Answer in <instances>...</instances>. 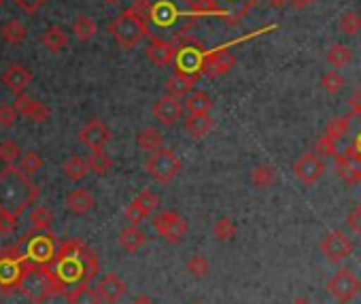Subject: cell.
I'll return each mask as SVG.
<instances>
[{"label": "cell", "mask_w": 361, "mask_h": 304, "mask_svg": "<svg viewBox=\"0 0 361 304\" xmlns=\"http://www.w3.org/2000/svg\"><path fill=\"white\" fill-rule=\"evenodd\" d=\"M62 173H64V177L71 179V181H83L92 171H90L87 160H83V158H79V156H73V158H68V160L64 162Z\"/></svg>", "instance_id": "obj_31"}, {"label": "cell", "mask_w": 361, "mask_h": 304, "mask_svg": "<svg viewBox=\"0 0 361 304\" xmlns=\"http://www.w3.org/2000/svg\"><path fill=\"white\" fill-rule=\"evenodd\" d=\"M16 247L24 262H37V264H54L60 249L51 230H37V228H30L16 243Z\"/></svg>", "instance_id": "obj_5"}, {"label": "cell", "mask_w": 361, "mask_h": 304, "mask_svg": "<svg viewBox=\"0 0 361 304\" xmlns=\"http://www.w3.org/2000/svg\"><path fill=\"white\" fill-rule=\"evenodd\" d=\"M200 77L196 75H185V73H176L166 81V94H172L176 98H183V96H190L192 94V87L196 85Z\"/></svg>", "instance_id": "obj_26"}, {"label": "cell", "mask_w": 361, "mask_h": 304, "mask_svg": "<svg viewBox=\"0 0 361 304\" xmlns=\"http://www.w3.org/2000/svg\"><path fill=\"white\" fill-rule=\"evenodd\" d=\"M204 56H207V49L202 47V43L198 39H194V37L178 39L176 41V58H174L176 73L202 77L200 68H202Z\"/></svg>", "instance_id": "obj_9"}, {"label": "cell", "mask_w": 361, "mask_h": 304, "mask_svg": "<svg viewBox=\"0 0 361 304\" xmlns=\"http://www.w3.org/2000/svg\"><path fill=\"white\" fill-rule=\"evenodd\" d=\"M183 126H185V132L192 138L200 140V138H204L207 134H211L217 128V121L211 115H188Z\"/></svg>", "instance_id": "obj_25"}, {"label": "cell", "mask_w": 361, "mask_h": 304, "mask_svg": "<svg viewBox=\"0 0 361 304\" xmlns=\"http://www.w3.org/2000/svg\"><path fill=\"white\" fill-rule=\"evenodd\" d=\"M194 304H202V302H194Z\"/></svg>", "instance_id": "obj_59"}, {"label": "cell", "mask_w": 361, "mask_h": 304, "mask_svg": "<svg viewBox=\"0 0 361 304\" xmlns=\"http://www.w3.org/2000/svg\"><path fill=\"white\" fill-rule=\"evenodd\" d=\"M314 154L321 156V158H327V156H336V140L329 136V134H323L317 142H314Z\"/></svg>", "instance_id": "obj_46"}, {"label": "cell", "mask_w": 361, "mask_h": 304, "mask_svg": "<svg viewBox=\"0 0 361 304\" xmlns=\"http://www.w3.org/2000/svg\"><path fill=\"white\" fill-rule=\"evenodd\" d=\"M234 66H236V58L230 51H226V49H213V51H207L200 73H202V77L217 79V77L228 75Z\"/></svg>", "instance_id": "obj_14"}, {"label": "cell", "mask_w": 361, "mask_h": 304, "mask_svg": "<svg viewBox=\"0 0 361 304\" xmlns=\"http://www.w3.org/2000/svg\"><path fill=\"white\" fill-rule=\"evenodd\" d=\"M321 87H323L325 94L334 96V94H338L344 87V77L338 71H329V73H325L321 77Z\"/></svg>", "instance_id": "obj_43"}, {"label": "cell", "mask_w": 361, "mask_h": 304, "mask_svg": "<svg viewBox=\"0 0 361 304\" xmlns=\"http://www.w3.org/2000/svg\"><path fill=\"white\" fill-rule=\"evenodd\" d=\"M87 164H90V171L96 173V175H106L111 169H113V158L106 154L104 149H98V151H92L90 158H87Z\"/></svg>", "instance_id": "obj_35"}, {"label": "cell", "mask_w": 361, "mask_h": 304, "mask_svg": "<svg viewBox=\"0 0 361 304\" xmlns=\"http://www.w3.org/2000/svg\"><path fill=\"white\" fill-rule=\"evenodd\" d=\"M327 291L334 296L338 304H348L355 300V296L361 291V279L346 266L334 272V276L327 281Z\"/></svg>", "instance_id": "obj_11"}, {"label": "cell", "mask_w": 361, "mask_h": 304, "mask_svg": "<svg viewBox=\"0 0 361 304\" xmlns=\"http://www.w3.org/2000/svg\"><path fill=\"white\" fill-rule=\"evenodd\" d=\"M213 236H215V241H219V243L232 241V238L236 236V224H234V219H232V217H221V219H217L215 226H213Z\"/></svg>", "instance_id": "obj_40"}, {"label": "cell", "mask_w": 361, "mask_h": 304, "mask_svg": "<svg viewBox=\"0 0 361 304\" xmlns=\"http://www.w3.org/2000/svg\"><path fill=\"white\" fill-rule=\"evenodd\" d=\"M321 251L327 257V262H342L353 253V238L342 230H331L321 238Z\"/></svg>", "instance_id": "obj_13"}, {"label": "cell", "mask_w": 361, "mask_h": 304, "mask_svg": "<svg viewBox=\"0 0 361 304\" xmlns=\"http://www.w3.org/2000/svg\"><path fill=\"white\" fill-rule=\"evenodd\" d=\"M13 3H16V7H18V9H22L24 13L35 16L37 11H41V9L45 7L47 0H13Z\"/></svg>", "instance_id": "obj_48"}, {"label": "cell", "mask_w": 361, "mask_h": 304, "mask_svg": "<svg viewBox=\"0 0 361 304\" xmlns=\"http://www.w3.org/2000/svg\"><path fill=\"white\" fill-rule=\"evenodd\" d=\"M64 205H66V209H68L73 215H87L90 211H94L96 198H94L87 190L77 188V190H73V192L66 194Z\"/></svg>", "instance_id": "obj_22"}, {"label": "cell", "mask_w": 361, "mask_h": 304, "mask_svg": "<svg viewBox=\"0 0 361 304\" xmlns=\"http://www.w3.org/2000/svg\"><path fill=\"white\" fill-rule=\"evenodd\" d=\"M291 304H312L308 298H295V300H291Z\"/></svg>", "instance_id": "obj_55"}, {"label": "cell", "mask_w": 361, "mask_h": 304, "mask_svg": "<svg viewBox=\"0 0 361 304\" xmlns=\"http://www.w3.org/2000/svg\"><path fill=\"white\" fill-rule=\"evenodd\" d=\"M336 173L346 186H357L361 183V164L353 162L346 154H336L334 156Z\"/></svg>", "instance_id": "obj_24"}, {"label": "cell", "mask_w": 361, "mask_h": 304, "mask_svg": "<svg viewBox=\"0 0 361 304\" xmlns=\"http://www.w3.org/2000/svg\"><path fill=\"white\" fill-rule=\"evenodd\" d=\"M22 147L16 142V140H11V138H5L3 142H0V162H3L5 166H13V164H18L20 162V158H22Z\"/></svg>", "instance_id": "obj_37"}, {"label": "cell", "mask_w": 361, "mask_h": 304, "mask_svg": "<svg viewBox=\"0 0 361 304\" xmlns=\"http://www.w3.org/2000/svg\"><path fill=\"white\" fill-rule=\"evenodd\" d=\"M348 107L353 117H361V85L353 92V96L348 98Z\"/></svg>", "instance_id": "obj_51"}, {"label": "cell", "mask_w": 361, "mask_h": 304, "mask_svg": "<svg viewBox=\"0 0 361 304\" xmlns=\"http://www.w3.org/2000/svg\"><path fill=\"white\" fill-rule=\"evenodd\" d=\"M18 169L22 173H26L28 177H32L43 169V160H41V156L37 154V151H24L20 162H18Z\"/></svg>", "instance_id": "obj_41"}, {"label": "cell", "mask_w": 361, "mask_h": 304, "mask_svg": "<svg viewBox=\"0 0 361 304\" xmlns=\"http://www.w3.org/2000/svg\"><path fill=\"white\" fill-rule=\"evenodd\" d=\"M147 60L155 66H168L176 58V41L159 39V37H149L147 45Z\"/></svg>", "instance_id": "obj_16"}, {"label": "cell", "mask_w": 361, "mask_h": 304, "mask_svg": "<svg viewBox=\"0 0 361 304\" xmlns=\"http://www.w3.org/2000/svg\"><path fill=\"white\" fill-rule=\"evenodd\" d=\"M183 107H185L188 115H209L213 111L215 102L207 92H192L190 96H185Z\"/></svg>", "instance_id": "obj_27"}, {"label": "cell", "mask_w": 361, "mask_h": 304, "mask_svg": "<svg viewBox=\"0 0 361 304\" xmlns=\"http://www.w3.org/2000/svg\"><path fill=\"white\" fill-rule=\"evenodd\" d=\"M117 241H119V247L121 249H126L128 253H136L140 247L147 245V234L138 226H130V228H126V230L119 232V238Z\"/></svg>", "instance_id": "obj_28"}, {"label": "cell", "mask_w": 361, "mask_h": 304, "mask_svg": "<svg viewBox=\"0 0 361 304\" xmlns=\"http://www.w3.org/2000/svg\"><path fill=\"white\" fill-rule=\"evenodd\" d=\"M98 32V24L87 18V16H79L75 22H73V35L81 41V43H90Z\"/></svg>", "instance_id": "obj_33"}, {"label": "cell", "mask_w": 361, "mask_h": 304, "mask_svg": "<svg viewBox=\"0 0 361 304\" xmlns=\"http://www.w3.org/2000/svg\"><path fill=\"white\" fill-rule=\"evenodd\" d=\"M39 200L37 183L18 169L5 166L0 171V217L18 226V217Z\"/></svg>", "instance_id": "obj_2"}, {"label": "cell", "mask_w": 361, "mask_h": 304, "mask_svg": "<svg viewBox=\"0 0 361 304\" xmlns=\"http://www.w3.org/2000/svg\"><path fill=\"white\" fill-rule=\"evenodd\" d=\"M64 296H66L68 304H102V298H100L98 289L92 287L87 281L71 285Z\"/></svg>", "instance_id": "obj_23"}, {"label": "cell", "mask_w": 361, "mask_h": 304, "mask_svg": "<svg viewBox=\"0 0 361 304\" xmlns=\"http://www.w3.org/2000/svg\"><path fill=\"white\" fill-rule=\"evenodd\" d=\"M20 291L30 304H43V302L51 300L54 296L66 293L68 287L56 274L54 264L26 262L22 283H20Z\"/></svg>", "instance_id": "obj_4"}, {"label": "cell", "mask_w": 361, "mask_h": 304, "mask_svg": "<svg viewBox=\"0 0 361 304\" xmlns=\"http://www.w3.org/2000/svg\"><path fill=\"white\" fill-rule=\"evenodd\" d=\"M287 3H289L291 7H295V9H304V7H308L310 3H314V0H287Z\"/></svg>", "instance_id": "obj_53"}, {"label": "cell", "mask_w": 361, "mask_h": 304, "mask_svg": "<svg viewBox=\"0 0 361 304\" xmlns=\"http://www.w3.org/2000/svg\"><path fill=\"white\" fill-rule=\"evenodd\" d=\"M20 113L16 104H0V128H11L18 121Z\"/></svg>", "instance_id": "obj_47"}, {"label": "cell", "mask_w": 361, "mask_h": 304, "mask_svg": "<svg viewBox=\"0 0 361 304\" xmlns=\"http://www.w3.org/2000/svg\"><path fill=\"white\" fill-rule=\"evenodd\" d=\"M41 43L51 51V54H60L66 45H68V35L62 26H49L43 35H41Z\"/></svg>", "instance_id": "obj_29"}, {"label": "cell", "mask_w": 361, "mask_h": 304, "mask_svg": "<svg viewBox=\"0 0 361 304\" xmlns=\"http://www.w3.org/2000/svg\"><path fill=\"white\" fill-rule=\"evenodd\" d=\"M26 35H28V30L20 20H9L0 26V37H3V41L9 45H20L26 39Z\"/></svg>", "instance_id": "obj_32"}, {"label": "cell", "mask_w": 361, "mask_h": 304, "mask_svg": "<svg viewBox=\"0 0 361 304\" xmlns=\"http://www.w3.org/2000/svg\"><path fill=\"white\" fill-rule=\"evenodd\" d=\"M24 266H26V262L22 260L16 245L0 249V291L3 293L20 291Z\"/></svg>", "instance_id": "obj_10"}, {"label": "cell", "mask_w": 361, "mask_h": 304, "mask_svg": "<svg viewBox=\"0 0 361 304\" xmlns=\"http://www.w3.org/2000/svg\"><path fill=\"white\" fill-rule=\"evenodd\" d=\"M109 35L117 41L119 47L134 49V47H138V43L142 39L149 37V28H147L145 20L140 18V13L134 7H130L109 24Z\"/></svg>", "instance_id": "obj_6"}, {"label": "cell", "mask_w": 361, "mask_h": 304, "mask_svg": "<svg viewBox=\"0 0 361 304\" xmlns=\"http://www.w3.org/2000/svg\"><path fill=\"white\" fill-rule=\"evenodd\" d=\"M340 30L344 32V35H348V37H355V35H359V30H361V16L359 13H355V11H348V13H344L342 18H340Z\"/></svg>", "instance_id": "obj_44"}, {"label": "cell", "mask_w": 361, "mask_h": 304, "mask_svg": "<svg viewBox=\"0 0 361 304\" xmlns=\"http://www.w3.org/2000/svg\"><path fill=\"white\" fill-rule=\"evenodd\" d=\"M149 28V37L178 41L202 18L196 0H136L132 5Z\"/></svg>", "instance_id": "obj_1"}, {"label": "cell", "mask_w": 361, "mask_h": 304, "mask_svg": "<svg viewBox=\"0 0 361 304\" xmlns=\"http://www.w3.org/2000/svg\"><path fill=\"white\" fill-rule=\"evenodd\" d=\"M132 202L136 205V209H138L145 217H149V215H153V213H155V209L159 207V196H157V194H153L151 190H142V192H140Z\"/></svg>", "instance_id": "obj_38"}, {"label": "cell", "mask_w": 361, "mask_h": 304, "mask_svg": "<svg viewBox=\"0 0 361 304\" xmlns=\"http://www.w3.org/2000/svg\"><path fill=\"white\" fill-rule=\"evenodd\" d=\"M350 121H353V113L342 115V117H336V119H331V121L327 123L325 134H329L334 140H340L342 136H346V134H348V130H350Z\"/></svg>", "instance_id": "obj_42"}, {"label": "cell", "mask_w": 361, "mask_h": 304, "mask_svg": "<svg viewBox=\"0 0 361 304\" xmlns=\"http://www.w3.org/2000/svg\"><path fill=\"white\" fill-rule=\"evenodd\" d=\"M96 289H98L102 302H106V304H117V302H121V298L128 293V283H126L117 272H106V274L98 281Z\"/></svg>", "instance_id": "obj_19"}, {"label": "cell", "mask_w": 361, "mask_h": 304, "mask_svg": "<svg viewBox=\"0 0 361 304\" xmlns=\"http://www.w3.org/2000/svg\"><path fill=\"white\" fill-rule=\"evenodd\" d=\"M185 107L183 102H180V98L172 96V94H166L161 96L155 104H153V115L155 119L161 123V126H172L174 121L180 119V115H183Z\"/></svg>", "instance_id": "obj_18"}, {"label": "cell", "mask_w": 361, "mask_h": 304, "mask_svg": "<svg viewBox=\"0 0 361 304\" xmlns=\"http://www.w3.org/2000/svg\"><path fill=\"white\" fill-rule=\"evenodd\" d=\"M104 3H106V5H119L121 0H104Z\"/></svg>", "instance_id": "obj_57"}, {"label": "cell", "mask_w": 361, "mask_h": 304, "mask_svg": "<svg viewBox=\"0 0 361 304\" xmlns=\"http://www.w3.org/2000/svg\"><path fill=\"white\" fill-rule=\"evenodd\" d=\"M153 230L168 243H180L190 230L188 219L176 211H161L151 219Z\"/></svg>", "instance_id": "obj_12"}, {"label": "cell", "mask_w": 361, "mask_h": 304, "mask_svg": "<svg viewBox=\"0 0 361 304\" xmlns=\"http://www.w3.org/2000/svg\"><path fill=\"white\" fill-rule=\"evenodd\" d=\"M123 215H126V219L130 221V226H140V224L147 219V217L136 209V205H134V202H130V205L126 207V213H123Z\"/></svg>", "instance_id": "obj_50"}, {"label": "cell", "mask_w": 361, "mask_h": 304, "mask_svg": "<svg viewBox=\"0 0 361 304\" xmlns=\"http://www.w3.org/2000/svg\"><path fill=\"white\" fill-rule=\"evenodd\" d=\"M185 268H188V272L192 274V276H196V279H202V276H207L209 274V270H211V264H209V260L204 257V255H200V253H196L188 264H185Z\"/></svg>", "instance_id": "obj_45"}, {"label": "cell", "mask_w": 361, "mask_h": 304, "mask_svg": "<svg viewBox=\"0 0 361 304\" xmlns=\"http://www.w3.org/2000/svg\"><path fill=\"white\" fill-rule=\"evenodd\" d=\"M136 145L142 151H147V154H153V151H157V149L164 147V136L155 128H145V130H140L136 134Z\"/></svg>", "instance_id": "obj_30"}, {"label": "cell", "mask_w": 361, "mask_h": 304, "mask_svg": "<svg viewBox=\"0 0 361 304\" xmlns=\"http://www.w3.org/2000/svg\"><path fill=\"white\" fill-rule=\"evenodd\" d=\"M325 173V162L317 154H304L295 164H293V175L304 183V186H314Z\"/></svg>", "instance_id": "obj_15"}, {"label": "cell", "mask_w": 361, "mask_h": 304, "mask_svg": "<svg viewBox=\"0 0 361 304\" xmlns=\"http://www.w3.org/2000/svg\"><path fill=\"white\" fill-rule=\"evenodd\" d=\"M3 5H5V0H0V9H3Z\"/></svg>", "instance_id": "obj_58"}, {"label": "cell", "mask_w": 361, "mask_h": 304, "mask_svg": "<svg viewBox=\"0 0 361 304\" xmlns=\"http://www.w3.org/2000/svg\"><path fill=\"white\" fill-rule=\"evenodd\" d=\"M346 224H348L350 232H353V234H357V236L361 238V205H357V207L348 213Z\"/></svg>", "instance_id": "obj_49"}, {"label": "cell", "mask_w": 361, "mask_h": 304, "mask_svg": "<svg viewBox=\"0 0 361 304\" xmlns=\"http://www.w3.org/2000/svg\"><path fill=\"white\" fill-rule=\"evenodd\" d=\"M132 304H153V302H151V298H149V296H138Z\"/></svg>", "instance_id": "obj_54"}, {"label": "cell", "mask_w": 361, "mask_h": 304, "mask_svg": "<svg viewBox=\"0 0 361 304\" xmlns=\"http://www.w3.org/2000/svg\"><path fill=\"white\" fill-rule=\"evenodd\" d=\"M79 140L90 147L92 151H98V149H104L109 142H111V130L104 121L100 119H92L90 123H85L79 132Z\"/></svg>", "instance_id": "obj_17"}, {"label": "cell", "mask_w": 361, "mask_h": 304, "mask_svg": "<svg viewBox=\"0 0 361 304\" xmlns=\"http://www.w3.org/2000/svg\"><path fill=\"white\" fill-rule=\"evenodd\" d=\"M276 171L270 166V164H259V166H255L253 169V173H251V181H253V186L255 188H259V190H268V188H272L274 183H276Z\"/></svg>", "instance_id": "obj_34"}, {"label": "cell", "mask_w": 361, "mask_h": 304, "mask_svg": "<svg viewBox=\"0 0 361 304\" xmlns=\"http://www.w3.org/2000/svg\"><path fill=\"white\" fill-rule=\"evenodd\" d=\"M54 270L60 276V281L71 287L81 281H92L100 272V262L96 251H92L83 241L71 238L60 245L58 255L54 260Z\"/></svg>", "instance_id": "obj_3"}, {"label": "cell", "mask_w": 361, "mask_h": 304, "mask_svg": "<svg viewBox=\"0 0 361 304\" xmlns=\"http://www.w3.org/2000/svg\"><path fill=\"white\" fill-rule=\"evenodd\" d=\"M353 147H355V149L359 151V154H361V132H359V136L355 138V142H353Z\"/></svg>", "instance_id": "obj_56"}, {"label": "cell", "mask_w": 361, "mask_h": 304, "mask_svg": "<svg viewBox=\"0 0 361 304\" xmlns=\"http://www.w3.org/2000/svg\"><path fill=\"white\" fill-rule=\"evenodd\" d=\"M0 81H3V85H5L11 94L20 96V94H24V92L28 90V85L32 83V73H30L26 66H22V64H9L7 71H5L3 75H0Z\"/></svg>", "instance_id": "obj_21"}, {"label": "cell", "mask_w": 361, "mask_h": 304, "mask_svg": "<svg viewBox=\"0 0 361 304\" xmlns=\"http://www.w3.org/2000/svg\"><path fill=\"white\" fill-rule=\"evenodd\" d=\"M13 230H16V226H13V224H9L7 219L0 217V234H11Z\"/></svg>", "instance_id": "obj_52"}, {"label": "cell", "mask_w": 361, "mask_h": 304, "mask_svg": "<svg viewBox=\"0 0 361 304\" xmlns=\"http://www.w3.org/2000/svg\"><path fill=\"white\" fill-rule=\"evenodd\" d=\"M30 224L37 230H51V226H54V213H51V209L49 207H43V205L35 207L32 213H30Z\"/></svg>", "instance_id": "obj_39"}, {"label": "cell", "mask_w": 361, "mask_h": 304, "mask_svg": "<svg viewBox=\"0 0 361 304\" xmlns=\"http://www.w3.org/2000/svg\"><path fill=\"white\" fill-rule=\"evenodd\" d=\"M327 62L334 66V68H344L350 60H353V49L348 47V45H340V43H336V45H331L329 49H327Z\"/></svg>", "instance_id": "obj_36"}, {"label": "cell", "mask_w": 361, "mask_h": 304, "mask_svg": "<svg viewBox=\"0 0 361 304\" xmlns=\"http://www.w3.org/2000/svg\"><path fill=\"white\" fill-rule=\"evenodd\" d=\"M202 18H217L230 26L243 22V18L259 3V0H196Z\"/></svg>", "instance_id": "obj_7"}, {"label": "cell", "mask_w": 361, "mask_h": 304, "mask_svg": "<svg viewBox=\"0 0 361 304\" xmlns=\"http://www.w3.org/2000/svg\"><path fill=\"white\" fill-rule=\"evenodd\" d=\"M16 109H18V113L20 115H24V117H28L30 121H35V123H45V121H49L51 119V111H49V107L45 104V102H41V100H37V98H30V96H26V94H20V96H16Z\"/></svg>", "instance_id": "obj_20"}, {"label": "cell", "mask_w": 361, "mask_h": 304, "mask_svg": "<svg viewBox=\"0 0 361 304\" xmlns=\"http://www.w3.org/2000/svg\"><path fill=\"white\" fill-rule=\"evenodd\" d=\"M180 169H183V162H180V158L174 154L172 149H166V147L153 151V154H149V158L145 160L147 175L151 179H155L157 183H161V186L172 183L178 177Z\"/></svg>", "instance_id": "obj_8"}]
</instances>
